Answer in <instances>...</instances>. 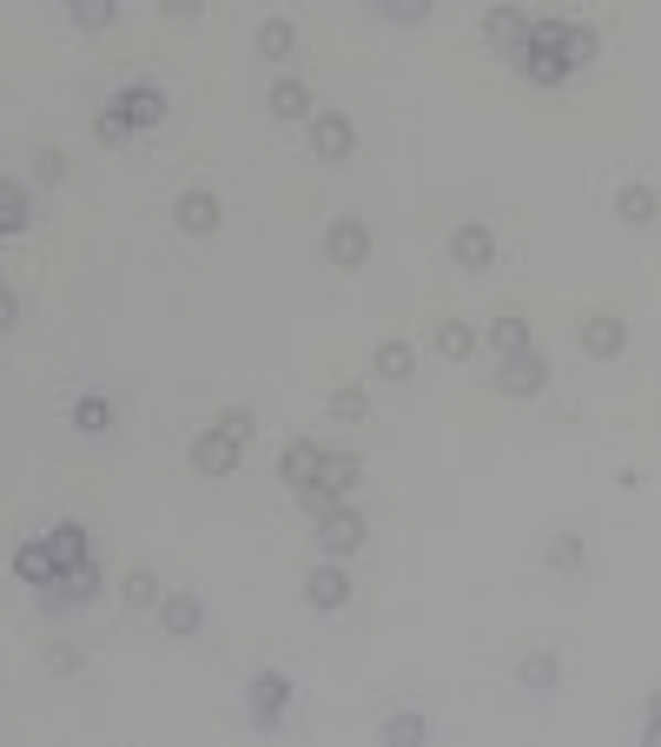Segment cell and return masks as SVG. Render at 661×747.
I'll return each instance as SVG.
<instances>
[{"mask_svg": "<svg viewBox=\"0 0 661 747\" xmlns=\"http://www.w3.org/2000/svg\"><path fill=\"white\" fill-rule=\"evenodd\" d=\"M450 252H457L463 271H490V265H497V238H490V225H457Z\"/></svg>", "mask_w": 661, "mask_h": 747, "instance_id": "7c38bea8", "label": "cell"}, {"mask_svg": "<svg viewBox=\"0 0 661 747\" xmlns=\"http://www.w3.org/2000/svg\"><path fill=\"white\" fill-rule=\"evenodd\" d=\"M655 212H661V199L649 185H622V192H616V218H622V225H649Z\"/></svg>", "mask_w": 661, "mask_h": 747, "instance_id": "44dd1931", "label": "cell"}, {"mask_svg": "<svg viewBox=\"0 0 661 747\" xmlns=\"http://www.w3.org/2000/svg\"><path fill=\"white\" fill-rule=\"evenodd\" d=\"M318 470H324V450H318V444H285V457H278V477H285L291 490L318 483Z\"/></svg>", "mask_w": 661, "mask_h": 747, "instance_id": "9a60e30c", "label": "cell"}, {"mask_svg": "<svg viewBox=\"0 0 661 747\" xmlns=\"http://www.w3.org/2000/svg\"><path fill=\"white\" fill-rule=\"evenodd\" d=\"M119 596H126V602H132V609H146V602H159V583H152V569H132V576H126V589H119Z\"/></svg>", "mask_w": 661, "mask_h": 747, "instance_id": "4dcf8cb0", "label": "cell"}, {"mask_svg": "<svg viewBox=\"0 0 661 747\" xmlns=\"http://www.w3.org/2000/svg\"><path fill=\"white\" fill-rule=\"evenodd\" d=\"M291 46H298V26L291 20H265L258 26V53L265 60H291Z\"/></svg>", "mask_w": 661, "mask_h": 747, "instance_id": "cb8c5ba5", "label": "cell"}, {"mask_svg": "<svg viewBox=\"0 0 661 747\" xmlns=\"http://www.w3.org/2000/svg\"><path fill=\"white\" fill-rule=\"evenodd\" d=\"M483 338H490L497 358H523V351H530V324H523V318H497Z\"/></svg>", "mask_w": 661, "mask_h": 747, "instance_id": "7402d4cb", "label": "cell"}, {"mask_svg": "<svg viewBox=\"0 0 661 747\" xmlns=\"http://www.w3.org/2000/svg\"><path fill=\"white\" fill-rule=\"evenodd\" d=\"M364 252H371V232H364V218H331V225H324V258H331V265L358 271V265H364Z\"/></svg>", "mask_w": 661, "mask_h": 747, "instance_id": "52a82bcc", "label": "cell"}, {"mask_svg": "<svg viewBox=\"0 0 661 747\" xmlns=\"http://www.w3.org/2000/svg\"><path fill=\"white\" fill-rule=\"evenodd\" d=\"M622 344H629V324L622 318H609V311L583 318V351L589 358H622Z\"/></svg>", "mask_w": 661, "mask_h": 747, "instance_id": "4fadbf2b", "label": "cell"}, {"mask_svg": "<svg viewBox=\"0 0 661 747\" xmlns=\"http://www.w3.org/2000/svg\"><path fill=\"white\" fill-rule=\"evenodd\" d=\"M384 741H391V747H417V741H424V715H391V722H384Z\"/></svg>", "mask_w": 661, "mask_h": 747, "instance_id": "f546056e", "label": "cell"}, {"mask_svg": "<svg viewBox=\"0 0 661 747\" xmlns=\"http://www.w3.org/2000/svg\"><path fill=\"white\" fill-rule=\"evenodd\" d=\"M46 543H53L60 569H79V563H93V543H86V530H79V523H53V530H46Z\"/></svg>", "mask_w": 661, "mask_h": 747, "instance_id": "e0dca14e", "label": "cell"}, {"mask_svg": "<svg viewBox=\"0 0 661 747\" xmlns=\"http://www.w3.org/2000/svg\"><path fill=\"white\" fill-rule=\"evenodd\" d=\"M550 556H556V563H563V569H576V563H583V543H576V536H563V543H556V549H550Z\"/></svg>", "mask_w": 661, "mask_h": 747, "instance_id": "74e56055", "label": "cell"}, {"mask_svg": "<svg viewBox=\"0 0 661 747\" xmlns=\"http://www.w3.org/2000/svg\"><path fill=\"white\" fill-rule=\"evenodd\" d=\"M106 106L126 119V132H152V126L166 119V93H159V86H146V79H139V86H119Z\"/></svg>", "mask_w": 661, "mask_h": 747, "instance_id": "3957f363", "label": "cell"}, {"mask_svg": "<svg viewBox=\"0 0 661 747\" xmlns=\"http://www.w3.org/2000/svg\"><path fill=\"white\" fill-rule=\"evenodd\" d=\"M305 602H311V609H324V616H331V609H344V602H351V576L324 556V563L305 576Z\"/></svg>", "mask_w": 661, "mask_h": 747, "instance_id": "ba28073f", "label": "cell"}, {"mask_svg": "<svg viewBox=\"0 0 661 747\" xmlns=\"http://www.w3.org/2000/svg\"><path fill=\"white\" fill-rule=\"evenodd\" d=\"M483 33H490L510 60H523V46H530V13H523V7H490V13H483Z\"/></svg>", "mask_w": 661, "mask_h": 747, "instance_id": "9c48e42d", "label": "cell"}, {"mask_svg": "<svg viewBox=\"0 0 661 747\" xmlns=\"http://www.w3.org/2000/svg\"><path fill=\"white\" fill-rule=\"evenodd\" d=\"M265 106H271L278 119H305V113H311V86H305V79H271Z\"/></svg>", "mask_w": 661, "mask_h": 747, "instance_id": "d6986e66", "label": "cell"}, {"mask_svg": "<svg viewBox=\"0 0 661 747\" xmlns=\"http://www.w3.org/2000/svg\"><path fill=\"white\" fill-rule=\"evenodd\" d=\"M33 172H40V179H60V172H66V152H53V146H46V152L33 159Z\"/></svg>", "mask_w": 661, "mask_h": 747, "instance_id": "8d00e7d4", "label": "cell"}, {"mask_svg": "<svg viewBox=\"0 0 661 747\" xmlns=\"http://www.w3.org/2000/svg\"><path fill=\"white\" fill-rule=\"evenodd\" d=\"M371 364H377V377H391V384H397V377H411V364H417V358H411V344H404V338H384Z\"/></svg>", "mask_w": 661, "mask_h": 747, "instance_id": "484cf974", "label": "cell"}, {"mask_svg": "<svg viewBox=\"0 0 661 747\" xmlns=\"http://www.w3.org/2000/svg\"><path fill=\"white\" fill-rule=\"evenodd\" d=\"M642 741H649V747H661V722H655V715H649V728H642Z\"/></svg>", "mask_w": 661, "mask_h": 747, "instance_id": "f35d334b", "label": "cell"}, {"mask_svg": "<svg viewBox=\"0 0 661 747\" xmlns=\"http://www.w3.org/2000/svg\"><path fill=\"white\" fill-rule=\"evenodd\" d=\"M649 715H655V722H661V695H649Z\"/></svg>", "mask_w": 661, "mask_h": 747, "instance_id": "ab89813d", "label": "cell"}, {"mask_svg": "<svg viewBox=\"0 0 661 747\" xmlns=\"http://www.w3.org/2000/svg\"><path fill=\"white\" fill-rule=\"evenodd\" d=\"M324 410H331L338 424H358V417H364V391H358V384H338V391L324 397Z\"/></svg>", "mask_w": 661, "mask_h": 747, "instance_id": "f1b7e54d", "label": "cell"}, {"mask_svg": "<svg viewBox=\"0 0 661 747\" xmlns=\"http://www.w3.org/2000/svg\"><path fill=\"white\" fill-rule=\"evenodd\" d=\"M172 218H179L192 238H205V232L218 225V199H212V192H179V212H172Z\"/></svg>", "mask_w": 661, "mask_h": 747, "instance_id": "2e32d148", "label": "cell"}, {"mask_svg": "<svg viewBox=\"0 0 661 747\" xmlns=\"http://www.w3.org/2000/svg\"><path fill=\"white\" fill-rule=\"evenodd\" d=\"M159 629H166V636H192V629H199V596H185V589L159 596Z\"/></svg>", "mask_w": 661, "mask_h": 747, "instance_id": "ac0fdd59", "label": "cell"}, {"mask_svg": "<svg viewBox=\"0 0 661 747\" xmlns=\"http://www.w3.org/2000/svg\"><path fill=\"white\" fill-rule=\"evenodd\" d=\"M26 218H33L26 185H20V179H7V185H0V238H20V232H26Z\"/></svg>", "mask_w": 661, "mask_h": 747, "instance_id": "ffe728a7", "label": "cell"}, {"mask_svg": "<svg viewBox=\"0 0 661 747\" xmlns=\"http://www.w3.org/2000/svg\"><path fill=\"white\" fill-rule=\"evenodd\" d=\"M13 576H20L26 589H53L66 569H60V556H53V543H46V536H26V543L13 549Z\"/></svg>", "mask_w": 661, "mask_h": 747, "instance_id": "8992f818", "label": "cell"}, {"mask_svg": "<svg viewBox=\"0 0 661 747\" xmlns=\"http://www.w3.org/2000/svg\"><path fill=\"white\" fill-rule=\"evenodd\" d=\"M430 344H437V358H470V351H477V331L450 318V324H437V331H430Z\"/></svg>", "mask_w": 661, "mask_h": 747, "instance_id": "d4e9b609", "label": "cell"}, {"mask_svg": "<svg viewBox=\"0 0 661 747\" xmlns=\"http://www.w3.org/2000/svg\"><path fill=\"white\" fill-rule=\"evenodd\" d=\"M119 0H73V26H106Z\"/></svg>", "mask_w": 661, "mask_h": 747, "instance_id": "1f68e13d", "label": "cell"}, {"mask_svg": "<svg viewBox=\"0 0 661 747\" xmlns=\"http://www.w3.org/2000/svg\"><path fill=\"white\" fill-rule=\"evenodd\" d=\"M516 66H523L536 86L569 79V26H563V20H530V46H523Z\"/></svg>", "mask_w": 661, "mask_h": 747, "instance_id": "6da1fadb", "label": "cell"}, {"mask_svg": "<svg viewBox=\"0 0 661 747\" xmlns=\"http://www.w3.org/2000/svg\"><path fill=\"white\" fill-rule=\"evenodd\" d=\"M93 589H99V563H79V569H66V576L53 583V596H60V602H86Z\"/></svg>", "mask_w": 661, "mask_h": 747, "instance_id": "4316f807", "label": "cell"}, {"mask_svg": "<svg viewBox=\"0 0 661 747\" xmlns=\"http://www.w3.org/2000/svg\"><path fill=\"white\" fill-rule=\"evenodd\" d=\"M364 543V516L351 510V503H331V510H318V549L338 563V556H351Z\"/></svg>", "mask_w": 661, "mask_h": 747, "instance_id": "277c9868", "label": "cell"}, {"mask_svg": "<svg viewBox=\"0 0 661 747\" xmlns=\"http://www.w3.org/2000/svg\"><path fill=\"white\" fill-rule=\"evenodd\" d=\"M73 430H86V437H99V430H113V404H106L99 391H86V397H73Z\"/></svg>", "mask_w": 661, "mask_h": 747, "instance_id": "603a6c76", "label": "cell"}, {"mask_svg": "<svg viewBox=\"0 0 661 747\" xmlns=\"http://www.w3.org/2000/svg\"><path fill=\"white\" fill-rule=\"evenodd\" d=\"M238 450H245V444H232V437H225V430L212 424V430H205V437L192 444V463H199L205 477H225V470L238 463Z\"/></svg>", "mask_w": 661, "mask_h": 747, "instance_id": "5bb4252c", "label": "cell"}, {"mask_svg": "<svg viewBox=\"0 0 661 747\" xmlns=\"http://www.w3.org/2000/svg\"><path fill=\"white\" fill-rule=\"evenodd\" d=\"M516 675H523V689H556V682H563V662H556V655H523Z\"/></svg>", "mask_w": 661, "mask_h": 747, "instance_id": "83f0119b", "label": "cell"}, {"mask_svg": "<svg viewBox=\"0 0 661 747\" xmlns=\"http://www.w3.org/2000/svg\"><path fill=\"white\" fill-rule=\"evenodd\" d=\"M218 430H225L232 444H252V430H258V424H252V410H225V417H218Z\"/></svg>", "mask_w": 661, "mask_h": 747, "instance_id": "e575fe53", "label": "cell"}, {"mask_svg": "<svg viewBox=\"0 0 661 747\" xmlns=\"http://www.w3.org/2000/svg\"><path fill=\"white\" fill-rule=\"evenodd\" d=\"M596 60V26H569V73Z\"/></svg>", "mask_w": 661, "mask_h": 747, "instance_id": "d6a6232c", "label": "cell"}, {"mask_svg": "<svg viewBox=\"0 0 661 747\" xmlns=\"http://www.w3.org/2000/svg\"><path fill=\"white\" fill-rule=\"evenodd\" d=\"M311 146H318V159H351L358 126H351L344 113H318V119H311Z\"/></svg>", "mask_w": 661, "mask_h": 747, "instance_id": "8fae6325", "label": "cell"}, {"mask_svg": "<svg viewBox=\"0 0 661 747\" xmlns=\"http://www.w3.org/2000/svg\"><path fill=\"white\" fill-rule=\"evenodd\" d=\"M543 377H550V364H543L536 351H523V358H503L497 391H503V397H536V391H543Z\"/></svg>", "mask_w": 661, "mask_h": 747, "instance_id": "30bf717a", "label": "cell"}, {"mask_svg": "<svg viewBox=\"0 0 661 747\" xmlns=\"http://www.w3.org/2000/svg\"><path fill=\"white\" fill-rule=\"evenodd\" d=\"M93 132H99L106 146H119V139H132V132H126V119H119L113 106H99V119H93Z\"/></svg>", "mask_w": 661, "mask_h": 747, "instance_id": "836d02e7", "label": "cell"}, {"mask_svg": "<svg viewBox=\"0 0 661 747\" xmlns=\"http://www.w3.org/2000/svg\"><path fill=\"white\" fill-rule=\"evenodd\" d=\"M245 708H252L258 728H278L285 708H291V675H285V669H258V675L245 682Z\"/></svg>", "mask_w": 661, "mask_h": 747, "instance_id": "7a4b0ae2", "label": "cell"}, {"mask_svg": "<svg viewBox=\"0 0 661 747\" xmlns=\"http://www.w3.org/2000/svg\"><path fill=\"white\" fill-rule=\"evenodd\" d=\"M358 470H364V463H358L351 450H344V457H324V470H318V483H305L298 497H305L311 510H331V503H344V490L358 483Z\"/></svg>", "mask_w": 661, "mask_h": 747, "instance_id": "5b68a950", "label": "cell"}, {"mask_svg": "<svg viewBox=\"0 0 661 747\" xmlns=\"http://www.w3.org/2000/svg\"><path fill=\"white\" fill-rule=\"evenodd\" d=\"M377 7H384L391 20H424V7H430V0H377Z\"/></svg>", "mask_w": 661, "mask_h": 747, "instance_id": "d590c367", "label": "cell"}]
</instances>
